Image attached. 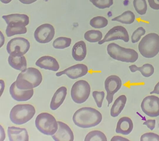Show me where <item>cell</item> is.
I'll use <instances>...</instances> for the list:
<instances>
[{"label": "cell", "instance_id": "1", "mask_svg": "<svg viewBox=\"0 0 159 141\" xmlns=\"http://www.w3.org/2000/svg\"><path fill=\"white\" fill-rule=\"evenodd\" d=\"M102 116L95 108L83 107L77 110L73 117L75 124L80 128H88L95 127L101 122Z\"/></svg>", "mask_w": 159, "mask_h": 141}, {"label": "cell", "instance_id": "2", "mask_svg": "<svg viewBox=\"0 0 159 141\" xmlns=\"http://www.w3.org/2000/svg\"><path fill=\"white\" fill-rule=\"evenodd\" d=\"M42 81V73L38 69L28 68L18 74L16 82L21 90H29L39 86Z\"/></svg>", "mask_w": 159, "mask_h": 141}, {"label": "cell", "instance_id": "3", "mask_svg": "<svg viewBox=\"0 0 159 141\" xmlns=\"http://www.w3.org/2000/svg\"><path fill=\"white\" fill-rule=\"evenodd\" d=\"M7 24L6 33L7 37L27 33L26 26L29 24V17L25 14H12L2 16Z\"/></svg>", "mask_w": 159, "mask_h": 141}, {"label": "cell", "instance_id": "4", "mask_svg": "<svg viewBox=\"0 0 159 141\" xmlns=\"http://www.w3.org/2000/svg\"><path fill=\"white\" fill-rule=\"evenodd\" d=\"M107 51L113 59L123 62L134 63L139 58V54L134 49L123 47L114 43L108 44Z\"/></svg>", "mask_w": 159, "mask_h": 141}, {"label": "cell", "instance_id": "5", "mask_svg": "<svg viewBox=\"0 0 159 141\" xmlns=\"http://www.w3.org/2000/svg\"><path fill=\"white\" fill-rule=\"evenodd\" d=\"M139 52L143 57L151 59L159 52V36L155 33H149L143 38L139 44Z\"/></svg>", "mask_w": 159, "mask_h": 141}, {"label": "cell", "instance_id": "6", "mask_svg": "<svg viewBox=\"0 0 159 141\" xmlns=\"http://www.w3.org/2000/svg\"><path fill=\"white\" fill-rule=\"evenodd\" d=\"M35 112V109L32 105H16L12 108L10 112V120L15 125H23L32 119Z\"/></svg>", "mask_w": 159, "mask_h": 141}, {"label": "cell", "instance_id": "7", "mask_svg": "<svg viewBox=\"0 0 159 141\" xmlns=\"http://www.w3.org/2000/svg\"><path fill=\"white\" fill-rule=\"evenodd\" d=\"M37 130L47 135H53L58 129V122L52 114L48 112H42L36 117L35 121Z\"/></svg>", "mask_w": 159, "mask_h": 141}, {"label": "cell", "instance_id": "8", "mask_svg": "<svg viewBox=\"0 0 159 141\" xmlns=\"http://www.w3.org/2000/svg\"><path fill=\"white\" fill-rule=\"evenodd\" d=\"M90 85L88 82L80 80L75 83L71 90V96L75 103L81 104L88 100L90 94Z\"/></svg>", "mask_w": 159, "mask_h": 141}, {"label": "cell", "instance_id": "9", "mask_svg": "<svg viewBox=\"0 0 159 141\" xmlns=\"http://www.w3.org/2000/svg\"><path fill=\"white\" fill-rule=\"evenodd\" d=\"M30 44L27 39L22 37L11 39L7 43L6 50L8 54L23 55L29 50Z\"/></svg>", "mask_w": 159, "mask_h": 141}, {"label": "cell", "instance_id": "10", "mask_svg": "<svg viewBox=\"0 0 159 141\" xmlns=\"http://www.w3.org/2000/svg\"><path fill=\"white\" fill-rule=\"evenodd\" d=\"M118 39L124 41L125 42H128L129 41L127 30L122 26H116L111 29L106 34L102 40L98 42V44L101 45L107 42Z\"/></svg>", "mask_w": 159, "mask_h": 141}, {"label": "cell", "instance_id": "11", "mask_svg": "<svg viewBox=\"0 0 159 141\" xmlns=\"http://www.w3.org/2000/svg\"><path fill=\"white\" fill-rule=\"evenodd\" d=\"M141 108L147 116L157 117L159 116V98L154 95L146 96L141 103Z\"/></svg>", "mask_w": 159, "mask_h": 141}, {"label": "cell", "instance_id": "12", "mask_svg": "<svg viewBox=\"0 0 159 141\" xmlns=\"http://www.w3.org/2000/svg\"><path fill=\"white\" fill-rule=\"evenodd\" d=\"M122 81L120 78L115 75H110L104 82V87L107 91L106 99L108 106L112 102L114 95L121 88Z\"/></svg>", "mask_w": 159, "mask_h": 141}, {"label": "cell", "instance_id": "13", "mask_svg": "<svg viewBox=\"0 0 159 141\" xmlns=\"http://www.w3.org/2000/svg\"><path fill=\"white\" fill-rule=\"evenodd\" d=\"M54 27L50 24H42L37 28L34 33L35 40L40 44H47L50 42L54 37Z\"/></svg>", "mask_w": 159, "mask_h": 141}, {"label": "cell", "instance_id": "14", "mask_svg": "<svg viewBox=\"0 0 159 141\" xmlns=\"http://www.w3.org/2000/svg\"><path fill=\"white\" fill-rule=\"evenodd\" d=\"M88 72V67L83 64H78L67 68L63 71L56 73V76L60 77L66 75L71 79L75 80L86 75Z\"/></svg>", "mask_w": 159, "mask_h": 141}, {"label": "cell", "instance_id": "15", "mask_svg": "<svg viewBox=\"0 0 159 141\" xmlns=\"http://www.w3.org/2000/svg\"><path fill=\"white\" fill-rule=\"evenodd\" d=\"M58 129L57 132L52 136L55 141H73L74 140V134L73 131L66 124L61 121H57Z\"/></svg>", "mask_w": 159, "mask_h": 141}, {"label": "cell", "instance_id": "16", "mask_svg": "<svg viewBox=\"0 0 159 141\" xmlns=\"http://www.w3.org/2000/svg\"><path fill=\"white\" fill-rule=\"evenodd\" d=\"M10 95L14 100L23 102L30 100L34 95V90H21L17 87L16 81L12 83L9 89Z\"/></svg>", "mask_w": 159, "mask_h": 141}, {"label": "cell", "instance_id": "17", "mask_svg": "<svg viewBox=\"0 0 159 141\" xmlns=\"http://www.w3.org/2000/svg\"><path fill=\"white\" fill-rule=\"evenodd\" d=\"M7 135L10 141H28L29 135L25 128L15 127H8Z\"/></svg>", "mask_w": 159, "mask_h": 141}, {"label": "cell", "instance_id": "18", "mask_svg": "<svg viewBox=\"0 0 159 141\" xmlns=\"http://www.w3.org/2000/svg\"><path fill=\"white\" fill-rule=\"evenodd\" d=\"M35 64L41 68L55 72L59 69V64L56 59L47 55L41 57L36 61Z\"/></svg>", "mask_w": 159, "mask_h": 141}, {"label": "cell", "instance_id": "19", "mask_svg": "<svg viewBox=\"0 0 159 141\" xmlns=\"http://www.w3.org/2000/svg\"><path fill=\"white\" fill-rule=\"evenodd\" d=\"M134 128V124L130 117H123L119 119L117 123L116 132L127 135L130 134Z\"/></svg>", "mask_w": 159, "mask_h": 141}, {"label": "cell", "instance_id": "20", "mask_svg": "<svg viewBox=\"0 0 159 141\" xmlns=\"http://www.w3.org/2000/svg\"><path fill=\"white\" fill-rule=\"evenodd\" d=\"M67 94V89L65 86H61L56 91L51 100L50 107L55 111L62 104L65 99Z\"/></svg>", "mask_w": 159, "mask_h": 141}, {"label": "cell", "instance_id": "21", "mask_svg": "<svg viewBox=\"0 0 159 141\" xmlns=\"http://www.w3.org/2000/svg\"><path fill=\"white\" fill-rule=\"evenodd\" d=\"M8 62L11 67L16 70L22 71L27 68V60L24 55L10 54Z\"/></svg>", "mask_w": 159, "mask_h": 141}, {"label": "cell", "instance_id": "22", "mask_svg": "<svg viewBox=\"0 0 159 141\" xmlns=\"http://www.w3.org/2000/svg\"><path fill=\"white\" fill-rule=\"evenodd\" d=\"M87 55L86 45L83 41L77 42L73 46L72 50V55L77 61H83Z\"/></svg>", "mask_w": 159, "mask_h": 141}, {"label": "cell", "instance_id": "23", "mask_svg": "<svg viewBox=\"0 0 159 141\" xmlns=\"http://www.w3.org/2000/svg\"><path fill=\"white\" fill-rule=\"evenodd\" d=\"M127 101V98L125 95L119 96L114 101L111 108L110 115L111 117H115L119 116L125 107Z\"/></svg>", "mask_w": 159, "mask_h": 141}, {"label": "cell", "instance_id": "24", "mask_svg": "<svg viewBox=\"0 0 159 141\" xmlns=\"http://www.w3.org/2000/svg\"><path fill=\"white\" fill-rule=\"evenodd\" d=\"M129 68L132 73H135L139 71L143 76L145 77H149L153 74L155 69L151 64H144L140 67H138L136 65H132L129 66Z\"/></svg>", "mask_w": 159, "mask_h": 141}, {"label": "cell", "instance_id": "25", "mask_svg": "<svg viewBox=\"0 0 159 141\" xmlns=\"http://www.w3.org/2000/svg\"><path fill=\"white\" fill-rule=\"evenodd\" d=\"M135 20V15L133 12L127 11L111 19L112 21L119 22L124 24H132Z\"/></svg>", "mask_w": 159, "mask_h": 141}, {"label": "cell", "instance_id": "26", "mask_svg": "<svg viewBox=\"0 0 159 141\" xmlns=\"http://www.w3.org/2000/svg\"><path fill=\"white\" fill-rule=\"evenodd\" d=\"M102 37V33L99 30H89L86 32L84 34V39L90 43H96L100 41Z\"/></svg>", "mask_w": 159, "mask_h": 141}, {"label": "cell", "instance_id": "27", "mask_svg": "<svg viewBox=\"0 0 159 141\" xmlns=\"http://www.w3.org/2000/svg\"><path fill=\"white\" fill-rule=\"evenodd\" d=\"M106 136L103 132L99 130L91 131L86 136L84 141H107Z\"/></svg>", "mask_w": 159, "mask_h": 141}, {"label": "cell", "instance_id": "28", "mask_svg": "<svg viewBox=\"0 0 159 141\" xmlns=\"http://www.w3.org/2000/svg\"><path fill=\"white\" fill-rule=\"evenodd\" d=\"M71 39L66 37H60L56 39L53 43V46L56 49H64L70 46Z\"/></svg>", "mask_w": 159, "mask_h": 141}, {"label": "cell", "instance_id": "29", "mask_svg": "<svg viewBox=\"0 0 159 141\" xmlns=\"http://www.w3.org/2000/svg\"><path fill=\"white\" fill-rule=\"evenodd\" d=\"M108 21L103 16H97L92 18L89 22L91 26L95 29H101L107 26Z\"/></svg>", "mask_w": 159, "mask_h": 141}, {"label": "cell", "instance_id": "30", "mask_svg": "<svg viewBox=\"0 0 159 141\" xmlns=\"http://www.w3.org/2000/svg\"><path fill=\"white\" fill-rule=\"evenodd\" d=\"M133 5L138 14L141 15L146 14L148 9L146 0H134Z\"/></svg>", "mask_w": 159, "mask_h": 141}, {"label": "cell", "instance_id": "31", "mask_svg": "<svg viewBox=\"0 0 159 141\" xmlns=\"http://www.w3.org/2000/svg\"><path fill=\"white\" fill-rule=\"evenodd\" d=\"M96 7L101 9L109 8L113 5V0H89Z\"/></svg>", "mask_w": 159, "mask_h": 141}, {"label": "cell", "instance_id": "32", "mask_svg": "<svg viewBox=\"0 0 159 141\" xmlns=\"http://www.w3.org/2000/svg\"><path fill=\"white\" fill-rule=\"evenodd\" d=\"M145 33H146V31L143 27H140L138 28L133 33L132 35L131 36L132 43L135 44V43L138 42L141 39V37L145 35Z\"/></svg>", "mask_w": 159, "mask_h": 141}, {"label": "cell", "instance_id": "33", "mask_svg": "<svg viewBox=\"0 0 159 141\" xmlns=\"http://www.w3.org/2000/svg\"><path fill=\"white\" fill-rule=\"evenodd\" d=\"M93 96L94 98L97 106L99 108L102 107V103L104 101L105 93L104 91H94L93 92Z\"/></svg>", "mask_w": 159, "mask_h": 141}, {"label": "cell", "instance_id": "34", "mask_svg": "<svg viewBox=\"0 0 159 141\" xmlns=\"http://www.w3.org/2000/svg\"><path fill=\"white\" fill-rule=\"evenodd\" d=\"M140 141H159V135L152 132L144 134L140 137Z\"/></svg>", "mask_w": 159, "mask_h": 141}, {"label": "cell", "instance_id": "35", "mask_svg": "<svg viewBox=\"0 0 159 141\" xmlns=\"http://www.w3.org/2000/svg\"><path fill=\"white\" fill-rule=\"evenodd\" d=\"M156 121L155 120H148L143 122V125L147 126L148 128L152 130L155 128Z\"/></svg>", "mask_w": 159, "mask_h": 141}, {"label": "cell", "instance_id": "36", "mask_svg": "<svg viewBox=\"0 0 159 141\" xmlns=\"http://www.w3.org/2000/svg\"><path fill=\"white\" fill-rule=\"evenodd\" d=\"M150 8L155 10H159V0H148Z\"/></svg>", "mask_w": 159, "mask_h": 141}, {"label": "cell", "instance_id": "37", "mask_svg": "<svg viewBox=\"0 0 159 141\" xmlns=\"http://www.w3.org/2000/svg\"><path fill=\"white\" fill-rule=\"evenodd\" d=\"M111 141H129V139H126L124 138V137H121V136H115L113 137L112 138L111 140Z\"/></svg>", "mask_w": 159, "mask_h": 141}, {"label": "cell", "instance_id": "38", "mask_svg": "<svg viewBox=\"0 0 159 141\" xmlns=\"http://www.w3.org/2000/svg\"><path fill=\"white\" fill-rule=\"evenodd\" d=\"M150 94L151 95L152 94H157V95H159V82L155 85L153 91H151Z\"/></svg>", "mask_w": 159, "mask_h": 141}, {"label": "cell", "instance_id": "39", "mask_svg": "<svg viewBox=\"0 0 159 141\" xmlns=\"http://www.w3.org/2000/svg\"><path fill=\"white\" fill-rule=\"evenodd\" d=\"M21 3L24 4H30L34 3L37 0H19Z\"/></svg>", "mask_w": 159, "mask_h": 141}, {"label": "cell", "instance_id": "40", "mask_svg": "<svg viewBox=\"0 0 159 141\" xmlns=\"http://www.w3.org/2000/svg\"><path fill=\"white\" fill-rule=\"evenodd\" d=\"M1 95H2V92L4 90L5 88V83L3 80H1Z\"/></svg>", "mask_w": 159, "mask_h": 141}, {"label": "cell", "instance_id": "41", "mask_svg": "<svg viewBox=\"0 0 159 141\" xmlns=\"http://www.w3.org/2000/svg\"><path fill=\"white\" fill-rule=\"evenodd\" d=\"M12 0H1V2L4 4H7L10 3Z\"/></svg>", "mask_w": 159, "mask_h": 141}]
</instances>
